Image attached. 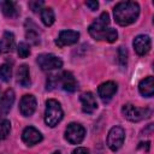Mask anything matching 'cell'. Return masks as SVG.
<instances>
[{
    "label": "cell",
    "instance_id": "6da1fadb",
    "mask_svg": "<svg viewBox=\"0 0 154 154\" xmlns=\"http://www.w3.org/2000/svg\"><path fill=\"white\" fill-rule=\"evenodd\" d=\"M116 22L122 25H129L134 23L140 14V6L135 1H122L118 2L113 10Z\"/></svg>",
    "mask_w": 154,
    "mask_h": 154
},
{
    "label": "cell",
    "instance_id": "7a4b0ae2",
    "mask_svg": "<svg viewBox=\"0 0 154 154\" xmlns=\"http://www.w3.org/2000/svg\"><path fill=\"white\" fill-rule=\"evenodd\" d=\"M63 119V109L60 103L54 100L49 99L46 102V111H45V122L48 126L54 128L58 123Z\"/></svg>",
    "mask_w": 154,
    "mask_h": 154
},
{
    "label": "cell",
    "instance_id": "3957f363",
    "mask_svg": "<svg viewBox=\"0 0 154 154\" xmlns=\"http://www.w3.org/2000/svg\"><path fill=\"white\" fill-rule=\"evenodd\" d=\"M122 113L130 122H141L152 116V109L148 107H136L132 103H125L122 108Z\"/></svg>",
    "mask_w": 154,
    "mask_h": 154
},
{
    "label": "cell",
    "instance_id": "277c9868",
    "mask_svg": "<svg viewBox=\"0 0 154 154\" xmlns=\"http://www.w3.org/2000/svg\"><path fill=\"white\" fill-rule=\"evenodd\" d=\"M37 64L43 71H51V70H57L63 66V60L49 53H43L37 57Z\"/></svg>",
    "mask_w": 154,
    "mask_h": 154
},
{
    "label": "cell",
    "instance_id": "5b68a950",
    "mask_svg": "<svg viewBox=\"0 0 154 154\" xmlns=\"http://www.w3.org/2000/svg\"><path fill=\"white\" fill-rule=\"evenodd\" d=\"M85 136V129L78 124V123H71L67 125L66 131H65V138L71 143V144H78L83 141Z\"/></svg>",
    "mask_w": 154,
    "mask_h": 154
},
{
    "label": "cell",
    "instance_id": "8992f818",
    "mask_svg": "<svg viewBox=\"0 0 154 154\" xmlns=\"http://www.w3.org/2000/svg\"><path fill=\"white\" fill-rule=\"evenodd\" d=\"M124 140H125V132L123 128L113 126L107 135V146L109 147L111 150L116 152L123 146Z\"/></svg>",
    "mask_w": 154,
    "mask_h": 154
},
{
    "label": "cell",
    "instance_id": "52a82bcc",
    "mask_svg": "<svg viewBox=\"0 0 154 154\" xmlns=\"http://www.w3.org/2000/svg\"><path fill=\"white\" fill-rule=\"evenodd\" d=\"M36 109V99L31 94H26L22 97L19 102V111L22 116L24 117H30Z\"/></svg>",
    "mask_w": 154,
    "mask_h": 154
},
{
    "label": "cell",
    "instance_id": "ba28073f",
    "mask_svg": "<svg viewBox=\"0 0 154 154\" xmlns=\"http://www.w3.org/2000/svg\"><path fill=\"white\" fill-rule=\"evenodd\" d=\"M79 38V32L78 31H73V30H63L59 32L58 38L55 40V43L59 47H64V46H70L73 45L78 41Z\"/></svg>",
    "mask_w": 154,
    "mask_h": 154
},
{
    "label": "cell",
    "instance_id": "9c48e42d",
    "mask_svg": "<svg viewBox=\"0 0 154 154\" xmlns=\"http://www.w3.org/2000/svg\"><path fill=\"white\" fill-rule=\"evenodd\" d=\"M152 46L150 37L148 35H138L134 40V48L138 55H144L149 52Z\"/></svg>",
    "mask_w": 154,
    "mask_h": 154
},
{
    "label": "cell",
    "instance_id": "30bf717a",
    "mask_svg": "<svg viewBox=\"0 0 154 154\" xmlns=\"http://www.w3.org/2000/svg\"><path fill=\"white\" fill-rule=\"evenodd\" d=\"M108 24H109V14L107 12H102L99 16V18L89 26V34H90V36L93 37L97 32L105 30L106 28H108Z\"/></svg>",
    "mask_w": 154,
    "mask_h": 154
},
{
    "label": "cell",
    "instance_id": "8fae6325",
    "mask_svg": "<svg viewBox=\"0 0 154 154\" xmlns=\"http://www.w3.org/2000/svg\"><path fill=\"white\" fill-rule=\"evenodd\" d=\"M22 140L28 146H34L42 141V135L34 126H28L24 129V131L22 134Z\"/></svg>",
    "mask_w": 154,
    "mask_h": 154
},
{
    "label": "cell",
    "instance_id": "7c38bea8",
    "mask_svg": "<svg viewBox=\"0 0 154 154\" xmlns=\"http://www.w3.org/2000/svg\"><path fill=\"white\" fill-rule=\"evenodd\" d=\"M13 101H14V93L12 89H7L4 93V95L0 97V119L10 112Z\"/></svg>",
    "mask_w": 154,
    "mask_h": 154
},
{
    "label": "cell",
    "instance_id": "4fadbf2b",
    "mask_svg": "<svg viewBox=\"0 0 154 154\" xmlns=\"http://www.w3.org/2000/svg\"><path fill=\"white\" fill-rule=\"evenodd\" d=\"M117 91V84L112 81H108V82H105L102 84H100L99 89H97V93H99V96L101 97V100L103 102H107L112 99V96L116 94Z\"/></svg>",
    "mask_w": 154,
    "mask_h": 154
},
{
    "label": "cell",
    "instance_id": "5bb4252c",
    "mask_svg": "<svg viewBox=\"0 0 154 154\" xmlns=\"http://www.w3.org/2000/svg\"><path fill=\"white\" fill-rule=\"evenodd\" d=\"M59 83L65 91L73 93L77 89V81L73 77V75L69 71H65L59 76Z\"/></svg>",
    "mask_w": 154,
    "mask_h": 154
},
{
    "label": "cell",
    "instance_id": "9a60e30c",
    "mask_svg": "<svg viewBox=\"0 0 154 154\" xmlns=\"http://www.w3.org/2000/svg\"><path fill=\"white\" fill-rule=\"evenodd\" d=\"M81 102H82V109L84 113H93L94 111H96L97 108V102L95 96L91 93H84L81 95L79 97Z\"/></svg>",
    "mask_w": 154,
    "mask_h": 154
},
{
    "label": "cell",
    "instance_id": "2e32d148",
    "mask_svg": "<svg viewBox=\"0 0 154 154\" xmlns=\"http://www.w3.org/2000/svg\"><path fill=\"white\" fill-rule=\"evenodd\" d=\"M25 37L32 45L40 43V31H38V28L36 26V24L34 22H31L29 19L25 22Z\"/></svg>",
    "mask_w": 154,
    "mask_h": 154
},
{
    "label": "cell",
    "instance_id": "e0dca14e",
    "mask_svg": "<svg viewBox=\"0 0 154 154\" xmlns=\"http://www.w3.org/2000/svg\"><path fill=\"white\" fill-rule=\"evenodd\" d=\"M2 13L8 18H16L19 14V7L14 1H0Z\"/></svg>",
    "mask_w": 154,
    "mask_h": 154
},
{
    "label": "cell",
    "instance_id": "ac0fdd59",
    "mask_svg": "<svg viewBox=\"0 0 154 154\" xmlns=\"http://www.w3.org/2000/svg\"><path fill=\"white\" fill-rule=\"evenodd\" d=\"M138 90L146 97L153 96V94H154V79H153V77L148 76L144 79H142L138 84Z\"/></svg>",
    "mask_w": 154,
    "mask_h": 154
},
{
    "label": "cell",
    "instance_id": "d6986e66",
    "mask_svg": "<svg viewBox=\"0 0 154 154\" xmlns=\"http://www.w3.org/2000/svg\"><path fill=\"white\" fill-rule=\"evenodd\" d=\"M93 38L97 41H107V42H114L118 38V32L113 28H106L105 30L97 32L96 35L93 36Z\"/></svg>",
    "mask_w": 154,
    "mask_h": 154
},
{
    "label": "cell",
    "instance_id": "ffe728a7",
    "mask_svg": "<svg viewBox=\"0 0 154 154\" xmlns=\"http://www.w3.org/2000/svg\"><path fill=\"white\" fill-rule=\"evenodd\" d=\"M14 47V36L12 32L6 31L4 32L1 40H0V52L4 53H8L13 49Z\"/></svg>",
    "mask_w": 154,
    "mask_h": 154
},
{
    "label": "cell",
    "instance_id": "44dd1931",
    "mask_svg": "<svg viewBox=\"0 0 154 154\" xmlns=\"http://www.w3.org/2000/svg\"><path fill=\"white\" fill-rule=\"evenodd\" d=\"M17 82L22 87H29L31 81H30V72L29 67L26 65H20L17 71Z\"/></svg>",
    "mask_w": 154,
    "mask_h": 154
},
{
    "label": "cell",
    "instance_id": "7402d4cb",
    "mask_svg": "<svg viewBox=\"0 0 154 154\" xmlns=\"http://www.w3.org/2000/svg\"><path fill=\"white\" fill-rule=\"evenodd\" d=\"M41 20L46 26H51L54 23V12L51 7H45L41 10Z\"/></svg>",
    "mask_w": 154,
    "mask_h": 154
},
{
    "label": "cell",
    "instance_id": "603a6c76",
    "mask_svg": "<svg viewBox=\"0 0 154 154\" xmlns=\"http://www.w3.org/2000/svg\"><path fill=\"white\" fill-rule=\"evenodd\" d=\"M11 131V122L6 118L0 119V140H5Z\"/></svg>",
    "mask_w": 154,
    "mask_h": 154
},
{
    "label": "cell",
    "instance_id": "cb8c5ba5",
    "mask_svg": "<svg viewBox=\"0 0 154 154\" xmlns=\"http://www.w3.org/2000/svg\"><path fill=\"white\" fill-rule=\"evenodd\" d=\"M12 76V69L8 64H2L0 66V79L4 82H8Z\"/></svg>",
    "mask_w": 154,
    "mask_h": 154
},
{
    "label": "cell",
    "instance_id": "d4e9b609",
    "mask_svg": "<svg viewBox=\"0 0 154 154\" xmlns=\"http://www.w3.org/2000/svg\"><path fill=\"white\" fill-rule=\"evenodd\" d=\"M17 53L19 55V58H26L30 54V47L28 43L25 42H20L17 47Z\"/></svg>",
    "mask_w": 154,
    "mask_h": 154
},
{
    "label": "cell",
    "instance_id": "484cf974",
    "mask_svg": "<svg viewBox=\"0 0 154 154\" xmlns=\"http://www.w3.org/2000/svg\"><path fill=\"white\" fill-rule=\"evenodd\" d=\"M118 61L122 66H125L128 63V51L124 47H119L118 49Z\"/></svg>",
    "mask_w": 154,
    "mask_h": 154
},
{
    "label": "cell",
    "instance_id": "4316f807",
    "mask_svg": "<svg viewBox=\"0 0 154 154\" xmlns=\"http://www.w3.org/2000/svg\"><path fill=\"white\" fill-rule=\"evenodd\" d=\"M58 83H59V76H57V75L49 76L47 79V89H49V90L53 89L55 85H58Z\"/></svg>",
    "mask_w": 154,
    "mask_h": 154
},
{
    "label": "cell",
    "instance_id": "83f0119b",
    "mask_svg": "<svg viewBox=\"0 0 154 154\" xmlns=\"http://www.w3.org/2000/svg\"><path fill=\"white\" fill-rule=\"evenodd\" d=\"M42 5H43V1H30V2H29V7H30L34 12H36L37 10H40Z\"/></svg>",
    "mask_w": 154,
    "mask_h": 154
},
{
    "label": "cell",
    "instance_id": "f1b7e54d",
    "mask_svg": "<svg viewBox=\"0 0 154 154\" xmlns=\"http://www.w3.org/2000/svg\"><path fill=\"white\" fill-rule=\"evenodd\" d=\"M72 154H89V150L84 147H78L72 152Z\"/></svg>",
    "mask_w": 154,
    "mask_h": 154
},
{
    "label": "cell",
    "instance_id": "f546056e",
    "mask_svg": "<svg viewBox=\"0 0 154 154\" xmlns=\"http://www.w3.org/2000/svg\"><path fill=\"white\" fill-rule=\"evenodd\" d=\"M85 5H87L90 10H93V11H95V10L99 7V2H97V1H87Z\"/></svg>",
    "mask_w": 154,
    "mask_h": 154
},
{
    "label": "cell",
    "instance_id": "4dcf8cb0",
    "mask_svg": "<svg viewBox=\"0 0 154 154\" xmlns=\"http://www.w3.org/2000/svg\"><path fill=\"white\" fill-rule=\"evenodd\" d=\"M53 154H61V153H60V152H54Z\"/></svg>",
    "mask_w": 154,
    "mask_h": 154
}]
</instances>
